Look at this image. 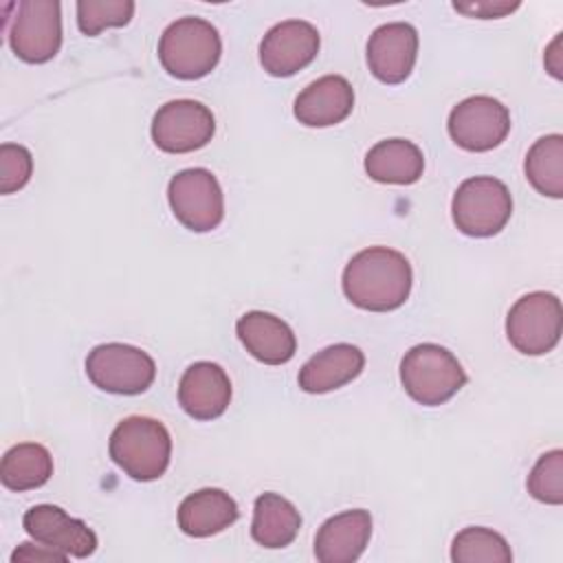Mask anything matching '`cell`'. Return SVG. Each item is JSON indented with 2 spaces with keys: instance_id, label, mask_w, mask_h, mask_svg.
I'll return each mask as SVG.
<instances>
[{
  "instance_id": "6da1fadb",
  "label": "cell",
  "mask_w": 563,
  "mask_h": 563,
  "mask_svg": "<svg viewBox=\"0 0 563 563\" xmlns=\"http://www.w3.org/2000/svg\"><path fill=\"white\" fill-rule=\"evenodd\" d=\"M409 260L387 246L358 251L343 268L345 297L361 310L389 312L400 308L411 292Z\"/></svg>"
},
{
  "instance_id": "7a4b0ae2",
  "label": "cell",
  "mask_w": 563,
  "mask_h": 563,
  "mask_svg": "<svg viewBox=\"0 0 563 563\" xmlns=\"http://www.w3.org/2000/svg\"><path fill=\"white\" fill-rule=\"evenodd\" d=\"M112 462L136 482L158 479L172 457V438L163 422L147 416L123 418L108 444Z\"/></svg>"
},
{
  "instance_id": "3957f363",
  "label": "cell",
  "mask_w": 563,
  "mask_h": 563,
  "mask_svg": "<svg viewBox=\"0 0 563 563\" xmlns=\"http://www.w3.org/2000/svg\"><path fill=\"white\" fill-rule=\"evenodd\" d=\"M218 29L202 18H178L158 40V59L176 79H200L220 62Z\"/></svg>"
},
{
  "instance_id": "277c9868",
  "label": "cell",
  "mask_w": 563,
  "mask_h": 563,
  "mask_svg": "<svg viewBox=\"0 0 563 563\" xmlns=\"http://www.w3.org/2000/svg\"><path fill=\"white\" fill-rule=\"evenodd\" d=\"M400 383L416 402L435 407L466 385V372L446 347L418 343L400 361Z\"/></svg>"
},
{
  "instance_id": "5b68a950",
  "label": "cell",
  "mask_w": 563,
  "mask_h": 563,
  "mask_svg": "<svg viewBox=\"0 0 563 563\" xmlns=\"http://www.w3.org/2000/svg\"><path fill=\"white\" fill-rule=\"evenodd\" d=\"M451 216L464 235L490 238L499 233L512 216L510 191L493 176L466 178L453 194Z\"/></svg>"
},
{
  "instance_id": "8992f818",
  "label": "cell",
  "mask_w": 563,
  "mask_h": 563,
  "mask_svg": "<svg viewBox=\"0 0 563 563\" xmlns=\"http://www.w3.org/2000/svg\"><path fill=\"white\" fill-rule=\"evenodd\" d=\"M563 308L556 295L534 290L519 297L506 317L510 345L528 356L548 354L561 339Z\"/></svg>"
},
{
  "instance_id": "52a82bcc",
  "label": "cell",
  "mask_w": 563,
  "mask_h": 563,
  "mask_svg": "<svg viewBox=\"0 0 563 563\" xmlns=\"http://www.w3.org/2000/svg\"><path fill=\"white\" fill-rule=\"evenodd\" d=\"M86 374L92 385L103 391L134 396L143 394L154 383L156 363L141 347L128 343H103L88 354Z\"/></svg>"
},
{
  "instance_id": "ba28073f",
  "label": "cell",
  "mask_w": 563,
  "mask_h": 563,
  "mask_svg": "<svg viewBox=\"0 0 563 563\" xmlns=\"http://www.w3.org/2000/svg\"><path fill=\"white\" fill-rule=\"evenodd\" d=\"M167 200L176 220L196 233L216 229L224 218V196L218 178L205 167L183 169L167 185Z\"/></svg>"
},
{
  "instance_id": "9c48e42d",
  "label": "cell",
  "mask_w": 563,
  "mask_h": 563,
  "mask_svg": "<svg viewBox=\"0 0 563 563\" xmlns=\"http://www.w3.org/2000/svg\"><path fill=\"white\" fill-rule=\"evenodd\" d=\"M9 44L26 64L53 59L62 46V7L57 0H22L13 4Z\"/></svg>"
},
{
  "instance_id": "30bf717a",
  "label": "cell",
  "mask_w": 563,
  "mask_h": 563,
  "mask_svg": "<svg viewBox=\"0 0 563 563\" xmlns=\"http://www.w3.org/2000/svg\"><path fill=\"white\" fill-rule=\"evenodd\" d=\"M216 132V119L207 106L194 99H174L161 106L152 119V141L167 154H187L205 147Z\"/></svg>"
},
{
  "instance_id": "8fae6325",
  "label": "cell",
  "mask_w": 563,
  "mask_h": 563,
  "mask_svg": "<svg viewBox=\"0 0 563 563\" xmlns=\"http://www.w3.org/2000/svg\"><path fill=\"white\" fill-rule=\"evenodd\" d=\"M446 128L453 143L462 150L488 152L508 136L510 112L501 101L475 95L453 106Z\"/></svg>"
},
{
  "instance_id": "7c38bea8",
  "label": "cell",
  "mask_w": 563,
  "mask_h": 563,
  "mask_svg": "<svg viewBox=\"0 0 563 563\" xmlns=\"http://www.w3.org/2000/svg\"><path fill=\"white\" fill-rule=\"evenodd\" d=\"M319 31L306 20H284L260 42V64L273 77H290L319 53Z\"/></svg>"
},
{
  "instance_id": "4fadbf2b",
  "label": "cell",
  "mask_w": 563,
  "mask_h": 563,
  "mask_svg": "<svg viewBox=\"0 0 563 563\" xmlns=\"http://www.w3.org/2000/svg\"><path fill=\"white\" fill-rule=\"evenodd\" d=\"M24 530L37 541L66 556L86 559L97 550V534L81 521L70 517L64 508L53 504H37L22 517Z\"/></svg>"
},
{
  "instance_id": "5bb4252c",
  "label": "cell",
  "mask_w": 563,
  "mask_h": 563,
  "mask_svg": "<svg viewBox=\"0 0 563 563\" xmlns=\"http://www.w3.org/2000/svg\"><path fill=\"white\" fill-rule=\"evenodd\" d=\"M418 57V31L407 22H387L367 40V66L383 84H402Z\"/></svg>"
},
{
  "instance_id": "9a60e30c",
  "label": "cell",
  "mask_w": 563,
  "mask_h": 563,
  "mask_svg": "<svg viewBox=\"0 0 563 563\" xmlns=\"http://www.w3.org/2000/svg\"><path fill=\"white\" fill-rule=\"evenodd\" d=\"M178 402L194 420L220 418L231 402V380L227 372L211 361L189 365L178 383Z\"/></svg>"
},
{
  "instance_id": "2e32d148",
  "label": "cell",
  "mask_w": 563,
  "mask_h": 563,
  "mask_svg": "<svg viewBox=\"0 0 563 563\" xmlns=\"http://www.w3.org/2000/svg\"><path fill=\"white\" fill-rule=\"evenodd\" d=\"M372 537V517L363 508L345 510L321 523L314 537V556L321 563H354Z\"/></svg>"
},
{
  "instance_id": "e0dca14e",
  "label": "cell",
  "mask_w": 563,
  "mask_h": 563,
  "mask_svg": "<svg viewBox=\"0 0 563 563\" xmlns=\"http://www.w3.org/2000/svg\"><path fill=\"white\" fill-rule=\"evenodd\" d=\"M352 108V84L341 75H323L297 95L292 112L308 128H328L347 119Z\"/></svg>"
},
{
  "instance_id": "ac0fdd59",
  "label": "cell",
  "mask_w": 563,
  "mask_h": 563,
  "mask_svg": "<svg viewBox=\"0 0 563 563\" xmlns=\"http://www.w3.org/2000/svg\"><path fill=\"white\" fill-rule=\"evenodd\" d=\"M235 332L246 352L266 365H284L295 356L297 339L290 325L271 312L251 310L242 314Z\"/></svg>"
},
{
  "instance_id": "d6986e66",
  "label": "cell",
  "mask_w": 563,
  "mask_h": 563,
  "mask_svg": "<svg viewBox=\"0 0 563 563\" xmlns=\"http://www.w3.org/2000/svg\"><path fill=\"white\" fill-rule=\"evenodd\" d=\"M365 365L363 352L352 343H334L310 356L299 369V387L308 394H325L354 380Z\"/></svg>"
},
{
  "instance_id": "ffe728a7",
  "label": "cell",
  "mask_w": 563,
  "mask_h": 563,
  "mask_svg": "<svg viewBox=\"0 0 563 563\" xmlns=\"http://www.w3.org/2000/svg\"><path fill=\"white\" fill-rule=\"evenodd\" d=\"M238 519L235 499L220 488H202L178 506V526L189 537H211Z\"/></svg>"
},
{
  "instance_id": "44dd1931",
  "label": "cell",
  "mask_w": 563,
  "mask_h": 563,
  "mask_svg": "<svg viewBox=\"0 0 563 563\" xmlns=\"http://www.w3.org/2000/svg\"><path fill=\"white\" fill-rule=\"evenodd\" d=\"M424 156L407 139L378 141L365 154V172L372 180L385 185H411L422 176Z\"/></svg>"
},
{
  "instance_id": "7402d4cb",
  "label": "cell",
  "mask_w": 563,
  "mask_h": 563,
  "mask_svg": "<svg viewBox=\"0 0 563 563\" xmlns=\"http://www.w3.org/2000/svg\"><path fill=\"white\" fill-rule=\"evenodd\" d=\"M301 528L299 510L277 493H264L255 499L251 537L264 548H286Z\"/></svg>"
},
{
  "instance_id": "603a6c76",
  "label": "cell",
  "mask_w": 563,
  "mask_h": 563,
  "mask_svg": "<svg viewBox=\"0 0 563 563\" xmlns=\"http://www.w3.org/2000/svg\"><path fill=\"white\" fill-rule=\"evenodd\" d=\"M53 475V457L37 442H20L2 455L0 479L9 490H31L44 486Z\"/></svg>"
},
{
  "instance_id": "cb8c5ba5",
  "label": "cell",
  "mask_w": 563,
  "mask_h": 563,
  "mask_svg": "<svg viewBox=\"0 0 563 563\" xmlns=\"http://www.w3.org/2000/svg\"><path fill=\"white\" fill-rule=\"evenodd\" d=\"M526 178L543 196H563V136L548 134L532 143L526 154Z\"/></svg>"
},
{
  "instance_id": "d4e9b609",
  "label": "cell",
  "mask_w": 563,
  "mask_h": 563,
  "mask_svg": "<svg viewBox=\"0 0 563 563\" xmlns=\"http://www.w3.org/2000/svg\"><path fill=\"white\" fill-rule=\"evenodd\" d=\"M451 561L455 563H510L512 552L506 539L482 526H468L460 530L451 543Z\"/></svg>"
},
{
  "instance_id": "484cf974",
  "label": "cell",
  "mask_w": 563,
  "mask_h": 563,
  "mask_svg": "<svg viewBox=\"0 0 563 563\" xmlns=\"http://www.w3.org/2000/svg\"><path fill=\"white\" fill-rule=\"evenodd\" d=\"M134 15L132 0H79L77 26L84 35H99L110 26H125Z\"/></svg>"
},
{
  "instance_id": "4316f807",
  "label": "cell",
  "mask_w": 563,
  "mask_h": 563,
  "mask_svg": "<svg viewBox=\"0 0 563 563\" xmlns=\"http://www.w3.org/2000/svg\"><path fill=\"white\" fill-rule=\"evenodd\" d=\"M526 486L528 493L543 504H563V451L552 449L543 453L532 466Z\"/></svg>"
},
{
  "instance_id": "83f0119b",
  "label": "cell",
  "mask_w": 563,
  "mask_h": 563,
  "mask_svg": "<svg viewBox=\"0 0 563 563\" xmlns=\"http://www.w3.org/2000/svg\"><path fill=\"white\" fill-rule=\"evenodd\" d=\"M33 174V156L24 145H0V191L13 194L22 189Z\"/></svg>"
},
{
  "instance_id": "f1b7e54d",
  "label": "cell",
  "mask_w": 563,
  "mask_h": 563,
  "mask_svg": "<svg viewBox=\"0 0 563 563\" xmlns=\"http://www.w3.org/2000/svg\"><path fill=\"white\" fill-rule=\"evenodd\" d=\"M519 7V2H501V0H471V2H453V9L464 13V15H471V18H482V20H488V18H501L506 13H512L515 9Z\"/></svg>"
},
{
  "instance_id": "f546056e",
  "label": "cell",
  "mask_w": 563,
  "mask_h": 563,
  "mask_svg": "<svg viewBox=\"0 0 563 563\" xmlns=\"http://www.w3.org/2000/svg\"><path fill=\"white\" fill-rule=\"evenodd\" d=\"M66 554L64 552H57L44 543H20L15 548V552L11 554V563H18V561H35V563H66Z\"/></svg>"
},
{
  "instance_id": "4dcf8cb0",
  "label": "cell",
  "mask_w": 563,
  "mask_h": 563,
  "mask_svg": "<svg viewBox=\"0 0 563 563\" xmlns=\"http://www.w3.org/2000/svg\"><path fill=\"white\" fill-rule=\"evenodd\" d=\"M559 46H561V35L554 37V42L550 44L548 53H545V66L548 70L559 79L561 77V55H559Z\"/></svg>"
}]
</instances>
